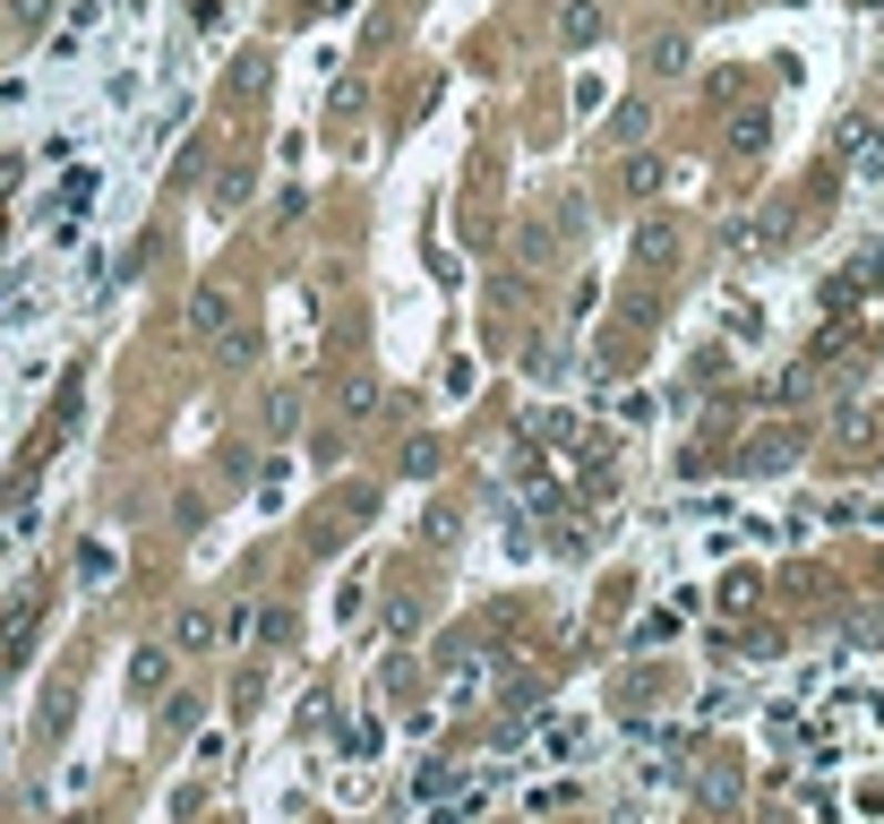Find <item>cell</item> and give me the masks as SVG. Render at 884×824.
Wrapping results in <instances>:
<instances>
[{"instance_id": "obj_1", "label": "cell", "mask_w": 884, "mask_h": 824, "mask_svg": "<svg viewBox=\"0 0 884 824\" xmlns=\"http://www.w3.org/2000/svg\"><path fill=\"white\" fill-rule=\"evenodd\" d=\"M232 327V293L224 284H197L190 293V335H224Z\"/></svg>"}, {"instance_id": "obj_2", "label": "cell", "mask_w": 884, "mask_h": 824, "mask_svg": "<svg viewBox=\"0 0 884 824\" xmlns=\"http://www.w3.org/2000/svg\"><path fill=\"white\" fill-rule=\"evenodd\" d=\"M335 413H344V421H369V413H378V378L353 369V378H344V396H335Z\"/></svg>"}, {"instance_id": "obj_3", "label": "cell", "mask_w": 884, "mask_h": 824, "mask_svg": "<svg viewBox=\"0 0 884 824\" xmlns=\"http://www.w3.org/2000/svg\"><path fill=\"white\" fill-rule=\"evenodd\" d=\"M644 69H653V78H679V69H688V34H653V43H644Z\"/></svg>"}, {"instance_id": "obj_4", "label": "cell", "mask_w": 884, "mask_h": 824, "mask_svg": "<svg viewBox=\"0 0 884 824\" xmlns=\"http://www.w3.org/2000/svg\"><path fill=\"white\" fill-rule=\"evenodd\" d=\"M764 241H773V224H755V215H730V224H721V250H739V258H755Z\"/></svg>"}, {"instance_id": "obj_5", "label": "cell", "mask_w": 884, "mask_h": 824, "mask_svg": "<svg viewBox=\"0 0 884 824\" xmlns=\"http://www.w3.org/2000/svg\"><path fill=\"white\" fill-rule=\"evenodd\" d=\"M558 34H567V43H601V9H592V0H576V9L558 18Z\"/></svg>"}, {"instance_id": "obj_6", "label": "cell", "mask_w": 884, "mask_h": 824, "mask_svg": "<svg viewBox=\"0 0 884 824\" xmlns=\"http://www.w3.org/2000/svg\"><path fill=\"white\" fill-rule=\"evenodd\" d=\"M627 190H636V199H653V190H661V155L636 146V155H627Z\"/></svg>"}, {"instance_id": "obj_7", "label": "cell", "mask_w": 884, "mask_h": 824, "mask_svg": "<svg viewBox=\"0 0 884 824\" xmlns=\"http://www.w3.org/2000/svg\"><path fill=\"white\" fill-rule=\"evenodd\" d=\"M636 250H644L653 266H670V258H679V232H670V224H644V232H636Z\"/></svg>"}, {"instance_id": "obj_8", "label": "cell", "mask_w": 884, "mask_h": 824, "mask_svg": "<svg viewBox=\"0 0 884 824\" xmlns=\"http://www.w3.org/2000/svg\"><path fill=\"white\" fill-rule=\"evenodd\" d=\"M130 688L146 695V688H164V644H146V653L130 661Z\"/></svg>"}, {"instance_id": "obj_9", "label": "cell", "mask_w": 884, "mask_h": 824, "mask_svg": "<svg viewBox=\"0 0 884 824\" xmlns=\"http://www.w3.org/2000/svg\"><path fill=\"white\" fill-rule=\"evenodd\" d=\"M644 130H653V112H644V103H619V121H610V138H619V146H636Z\"/></svg>"}, {"instance_id": "obj_10", "label": "cell", "mask_w": 884, "mask_h": 824, "mask_svg": "<svg viewBox=\"0 0 884 824\" xmlns=\"http://www.w3.org/2000/svg\"><path fill=\"white\" fill-rule=\"evenodd\" d=\"M172 644H181V653H197V644H215V627L197 619V610H181V627H172Z\"/></svg>"}, {"instance_id": "obj_11", "label": "cell", "mask_w": 884, "mask_h": 824, "mask_svg": "<svg viewBox=\"0 0 884 824\" xmlns=\"http://www.w3.org/2000/svg\"><path fill=\"white\" fill-rule=\"evenodd\" d=\"M404 472H413V481H429V472H438V438H413V447H404Z\"/></svg>"}, {"instance_id": "obj_12", "label": "cell", "mask_w": 884, "mask_h": 824, "mask_svg": "<svg viewBox=\"0 0 884 824\" xmlns=\"http://www.w3.org/2000/svg\"><path fill=\"white\" fill-rule=\"evenodd\" d=\"M739 155H764V112H739Z\"/></svg>"}, {"instance_id": "obj_13", "label": "cell", "mask_w": 884, "mask_h": 824, "mask_svg": "<svg viewBox=\"0 0 884 824\" xmlns=\"http://www.w3.org/2000/svg\"><path fill=\"white\" fill-rule=\"evenodd\" d=\"M858 9H884V0H858Z\"/></svg>"}]
</instances>
